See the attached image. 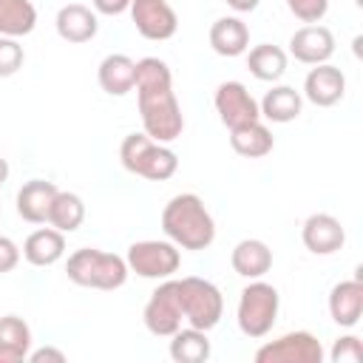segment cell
I'll return each mask as SVG.
<instances>
[{
  "instance_id": "6da1fadb",
  "label": "cell",
  "mask_w": 363,
  "mask_h": 363,
  "mask_svg": "<svg viewBox=\"0 0 363 363\" xmlns=\"http://www.w3.org/2000/svg\"><path fill=\"white\" fill-rule=\"evenodd\" d=\"M136 102L142 130L162 145H170L184 130V113L173 94V71L159 57H142L136 62Z\"/></svg>"
},
{
  "instance_id": "7a4b0ae2",
  "label": "cell",
  "mask_w": 363,
  "mask_h": 363,
  "mask_svg": "<svg viewBox=\"0 0 363 363\" xmlns=\"http://www.w3.org/2000/svg\"><path fill=\"white\" fill-rule=\"evenodd\" d=\"M162 230L167 241L190 252L207 250L216 241V221L196 193H179L164 204Z\"/></svg>"
},
{
  "instance_id": "3957f363",
  "label": "cell",
  "mask_w": 363,
  "mask_h": 363,
  "mask_svg": "<svg viewBox=\"0 0 363 363\" xmlns=\"http://www.w3.org/2000/svg\"><path fill=\"white\" fill-rule=\"evenodd\" d=\"M128 272L130 269L122 255L105 252L96 247H82V250L71 252L65 261V275L71 284L88 286V289H102V292H113V289L125 286Z\"/></svg>"
},
{
  "instance_id": "277c9868",
  "label": "cell",
  "mask_w": 363,
  "mask_h": 363,
  "mask_svg": "<svg viewBox=\"0 0 363 363\" xmlns=\"http://www.w3.org/2000/svg\"><path fill=\"white\" fill-rule=\"evenodd\" d=\"M119 162L128 173L142 176L147 182H167L179 170V156L167 145L153 142L145 130L142 133H128L122 139Z\"/></svg>"
},
{
  "instance_id": "5b68a950",
  "label": "cell",
  "mask_w": 363,
  "mask_h": 363,
  "mask_svg": "<svg viewBox=\"0 0 363 363\" xmlns=\"http://www.w3.org/2000/svg\"><path fill=\"white\" fill-rule=\"evenodd\" d=\"M278 309H281V295L272 284L261 281V278H252L241 295H238V309H235V320H238V329L241 335L258 340V337H267L278 320Z\"/></svg>"
},
{
  "instance_id": "8992f818",
  "label": "cell",
  "mask_w": 363,
  "mask_h": 363,
  "mask_svg": "<svg viewBox=\"0 0 363 363\" xmlns=\"http://www.w3.org/2000/svg\"><path fill=\"white\" fill-rule=\"evenodd\" d=\"M179 284H182V312H184L187 326L201 329V332L216 329L224 315L221 289L213 281L196 278V275H187Z\"/></svg>"
},
{
  "instance_id": "52a82bcc",
  "label": "cell",
  "mask_w": 363,
  "mask_h": 363,
  "mask_svg": "<svg viewBox=\"0 0 363 363\" xmlns=\"http://www.w3.org/2000/svg\"><path fill=\"white\" fill-rule=\"evenodd\" d=\"M128 269L136 272L139 278L147 281H164L173 278V272H179L182 267V252L173 241H159V238H145V241H133L128 247Z\"/></svg>"
},
{
  "instance_id": "ba28073f",
  "label": "cell",
  "mask_w": 363,
  "mask_h": 363,
  "mask_svg": "<svg viewBox=\"0 0 363 363\" xmlns=\"http://www.w3.org/2000/svg\"><path fill=\"white\" fill-rule=\"evenodd\" d=\"M142 320H145V329L156 337H170L182 320H184V312H182V284L176 278H164L147 298L145 309H142Z\"/></svg>"
},
{
  "instance_id": "9c48e42d",
  "label": "cell",
  "mask_w": 363,
  "mask_h": 363,
  "mask_svg": "<svg viewBox=\"0 0 363 363\" xmlns=\"http://www.w3.org/2000/svg\"><path fill=\"white\" fill-rule=\"evenodd\" d=\"M323 346L312 332H286L255 349V363H320Z\"/></svg>"
},
{
  "instance_id": "30bf717a",
  "label": "cell",
  "mask_w": 363,
  "mask_h": 363,
  "mask_svg": "<svg viewBox=\"0 0 363 363\" xmlns=\"http://www.w3.org/2000/svg\"><path fill=\"white\" fill-rule=\"evenodd\" d=\"M213 105H216V113H218L221 125L230 128V130L261 119V111H258L255 96H252V94L247 91V85L238 82V79H227V82H221V85L216 88Z\"/></svg>"
},
{
  "instance_id": "8fae6325",
  "label": "cell",
  "mask_w": 363,
  "mask_h": 363,
  "mask_svg": "<svg viewBox=\"0 0 363 363\" xmlns=\"http://www.w3.org/2000/svg\"><path fill=\"white\" fill-rule=\"evenodd\" d=\"M130 20L145 40H170L179 28V17L167 0H130Z\"/></svg>"
},
{
  "instance_id": "7c38bea8",
  "label": "cell",
  "mask_w": 363,
  "mask_h": 363,
  "mask_svg": "<svg viewBox=\"0 0 363 363\" xmlns=\"http://www.w3.org/2000/svg\"><path fill=\"white\" fill-rule=\"evenodd\" d=\"M301 241L312 255H332L346 244V230L332 213H312L301 227Z\"/></svg>"
},
{
  "instance_id": "4fadbf2b",
  "label": "cell",
  "mask_w": 363,
  "mask_h": 363,
  "mask_svg": "<svg viewBox=\"0 0 363 363\" xmlns=\"http://www.w3.org/2000/svg\"><path fill=\"white\" fill-rule=\"evenodd\" d=\"M289 54L303 62V65H320L329 62V57L335 54V34L326 26L309 23L301 26L292 37H289Z\"/></svg>"
},
{
  "instance_id": "5bb4252c",
  "label": "cell",
  "mask_w": 363,
  "mask_h": 363,
  "mask_svg": "<svg viewBox=\"0 0 363 363\" xmlns=\"http://www.w3.org/2000/svg\"><path fill=\"white\" fill-rule=\"evenodd\" d=\"M343 94H346V77H343V71H340L337 65H332V62L315 65V68L306 74V79H303V96H306L312 105H318V108H332V105H337V102L343 99Z\"/></svg>"
},
{
  "instance_id": "9a60e30c",
  "label": "cell",
  "mask_w": 363,
  "mask_h": 363,
  "mask_svg": "<svg viewBox=\"0 0 363 363\" xmlns=\"http://www.w3.org/2000/svg\"><path fill=\"white\" fill-rule=\"evenodd\" d=\"M363 315V275L357 269L354 278L340 281L332 286L329 292V318L340 326V329H352L357 326Z\"/></svg>"
},
{
  "instance_id": "2e32d148",
  "label": "cell",
  "mask_w": 363,
  "mask_h": 363,
  "mask_svg": "<svg viewBox=\"0 0 363 363\" xmlns=\"http://www.w3.org/2000/svg\"><path fill=\"white\" fill-rule=\"evenodd\" d=\"M57 34L60 40L71 43V45H79V43H91L99 31V20H96V11L82 6V3H68L57 11Z\"/></svg>"
},
{
  "instance_id": "e0dca14e",
  "label": "cell",
  "mask_w": 363,
  "mask_h": 363,
  "mask_svg": "<svg viewBox=\"0 0 363 363\" xmlns=\"http://www.w3.org/2000/svg\"><path fill=\"white\" fill-rule=\"evenodd\" d=\"M57 190H60V187H57L54 182L28 179V182L17 190V216H20L23 221H28V224H45Z\"/></svg>"
},
{
  "instance_id": "ac0fdd59",
  "label": "cell",
  "mask_w": 363,
  "mask_h": 363,
  "mask_svg": "<svg viewBox=\"0 0 363 363\" xmlns=\"http://www.w3.org/2000/svg\"><path fill=\"white\" fill-rule=\"evenodd\" d=\"M230 264H233L235 275H241L247 281L264 278L272 269V250L261 238H241L230 252Z\"/></svg>"
},
{
  "instance_id": "d6986e66",
  "label": "cell",
  "mask_w": 363,
  "mask_h": 363,
  "mask_svg": "<svg viewBox=\"0 0 363 363\" xmlns=\"http://www.w3.org/2000/svg\"><path fill=\"white\" fill-rule=\"evenodd\" d=\"M96 82L108 96H125L136 82V60L128 54H108L96 68Z\"/></svg>"
},
{
  "instance_id": "ffe728a7",
  "label": "cell",
  "mask_w": 363,
  "mask_h": 363,
  "mask_svg": "<svg viewBox=\"0 0 363 363\" xmlns=\"http://www.w3.org/2000/svg\"><path fill=\"white\" fill-rule=\"evenodd\" d=\"M210 48L218 57H241L250 48V28L241 17H218L210 26Z\"/></svg>"
},
{
  "instance_id": "44dd1931",
  "label": "cell",
  "mask_w": 363,
  "mask_h": 363,
  "mask_svg": "<svg viewBox=\"0 0 363 363\" xmlns=\"http://www.w3.org/2000/svg\"><path fill=\"white\" fill-rule=\"evenodd\" d=\"M65 255V233L54 227H40L23 241V258L31 267H54Z\"/></svg>"
},
{
  "instance_id": "7402d4cb",
  "label": "cell",
  "mask_w": 363,
  "mask_h": 363,
  "mask_svg": "<svg viewBox=\"0 0 363 363\" xmlns=\"http://www.w3.org/2000/svg\"><path fill=\"white\" fill-rule=\"evenodd\" d=\"M31 352V326L20 315L0 318V363H23Z\"/></svg>"
},
{
  "instance_id": "603a6c76",
  "label": "cell",
  "mask_w": 363,
  "mask_h": 363,
  "mask_svg": "<svg viewBox=\"0 0 363 363\" xmlns=\"http://www.w3.org/2000/svg\"><path fill=\"white\" fill-rule=\"evenodd\" d=\"M301 108H303V96L292 85H275L258 102L261 116L269 119V122H278V125H286V122L298 119L301 116Z\"/></svg>"
},
{
  "instance_id": "cb8c5ba5",
  "label": "cell",
  "mask_w": 363,
  "mask_h": 363,
  "mask_svg": "<svg viewBox=\"0 0 363 363\" xmlns=\"http://www.w3.org/2000/svg\"><path fill=\"white\" fill-rule=\"evenodd\" d=\"M230 147H233L238 156H244V159H261V156L272 153L275 139H272L269 128L258 119V122L233 128V130H230Z\"/></svg>"
},
{
  "instance_id": "d4e9b609",
  "label": "cell",
  "mask_w": 363,
  "mask_h": 363,
  "mask_svg": "<svg viewBox=\"0 0 363 363\" xmlns=\"http://www.w3.org/2000/svg\"><path fill=\"white\" fill-rule=\"evenodd\" d=\"M37 26V6L31 0H0V37L20 40Z\"/></svg>"
},
{
  "instance_id": "484cf974",
  "label": "cell",
  "mask_w": 363,
  "mask_h": 363,
  "mask_svg": "<svg viewBox=\"0 0 363 363\" xmlns=\"http://www.w3.org/2000/svg\"><path fill=\"white\" fill-rule=\"evenodd\" d=\"M247 68L255 79L261 82H275L284 77L286 71V51L281 45H272V43H261V45H252L250 54H247Z\"/></svg>"
},
{
  "instance_id": "4316f807",
  "label": "cell",
  "mask_w": 363,
  "mask_h": 363,
  "mask_svg": "<svg viewBox=\"0 0 363 363\" xmlns=\"http://www.w3.org/2000/svg\"><path fill=\"white\" fill-rule=\"evenodd\" d=\"M210 340H207V332H201V329H193V326H187V329H176L173 335H170V357L176 360V363H204V360H210Z\"/></svg>"
},
{
  "instance_id": "83f0119b",
  "label": "cell",
  "mask_w": 363,
  "mask_h": 363,
  "mask_svg": "<svg viewBox=\"0 0 363 363\" xmlns=\"http://www.w3.org/2000/svg\"><path fill=\"white\" fill-rule=\"evenodd\" d=\"M85 221V201L71 193V190H57L51 210H48V224L60 233H74Z\"/></svg>"
},
{
  "instance_id": "f1b7e54d",
  "label": "cell",
  "mask_w": 363,
  "mask_h": 363,
  "mask_svg": "<svg viewBox=\"0 0 363 363\" xmlns=\"http://www.w3.org/2000/svg\"><path fill=\"white\" fill-rule=\"evenodd\" d=\"M26 62V51L17 40L11 37H0V79L14 77Z\"/></svg>"
},
{
  "instance_id": "f546056e",
  "label": "cell",
  "mask_w": 363,
  "mask_h": 363,
  "mask_svg": "<svg viewBox=\"0 0 363 363\" xmlns=\"http://www.w3.org/2000/svg\"><path fill=\"white\" fill-rule=\"evenodd\" d=\"M332 363H360L363 360V343L357 335H343L335 340L332 352H329Z\"/></svg>"
},
{
  "instance_id": "4dcf8cb0",
  "label": "cell",
  "mask_w": 363,
  "mask_h": 363,
  "mask_svg": "<svg viewBox=\"0 0 363 363\" xmlns=\"http://www.w3.org/2000/svg\"><path fill=\"white\" fill-rule=\"evenodd\" d=\"M286 9L301 23H320L329 11V0H286Z\"/></svg>"
},
{
  "instance_id": "1f68e13d",
  "label": "cell",
  "mask_w": 363,
  "mask_h": 363,
  "mask_svg": "<svg viewBox=\"0 0 363 363\" xmlns=\"http://www.w3.org/2000/svg\"><path fill=\"white\" fill-rule=\"evenodd\" d=\"M17 264H20V247L9 235H0V275L11 272Z\"/></svg>"
},
{
  "instance_id": "d6a6232c",
  "label": "cell",
  "mask_w": 363,
  "mask_h": 363,
  "mask_svg": "<svg viewBox=\"0 0 363 363\" xmlns=\"http://www.w3.org/2000/svg\"><path fill=\"white\" fill-rule=\"evenodd\" d=\"M91 6H94L96 14L116 17V14H125L130 9V0H91Z\"/></svg>"
},
{
  "instance_id": "836d02e7",
  "label": "cell",
  "mask_w": 363,
  "mask_h": 363,
  "mask_svg": "<svg viewBox=\"0 0 363 363\" xmlns=\"http://www.w3.org/2000/svg\"><path fill=\"white\" fill-rule=\"evenodd\" d=\"M28 360L31 363H65V352L62 349H54V346H43V349H31L28 352Z\"/></svg>"
},
{
  "instance_id": "e575fe53",
  "label": "cell",
  "mask_w": 363,
  "mask_h": 363,
  "mask_svg": "<svg viewBox=\"0 0 363 363\" xmlns=\"http://www.w3.org/2000/svg\"><path fill=\"white\" fill-rule=\"evenodd\" d=\"M224 3H227L233 11H238V14H247V11H255L261 0H224Z\"/></svg>"
},
{
  "instance_id": "d590c367",
  "label": "cell",
  "mask_w": 363,
  "mask_h": 363,
  "mask_svg": "<svg viewBox=\"0 0 363 363\" xmlns=\"http://www.w3.org/2000/svg\"><path fill=\"white\" fill-rule=\"evenodd\" d=\"M6 179H9V162L0 156V187L6 184Z\"/></svg>"
}]
</instances>
